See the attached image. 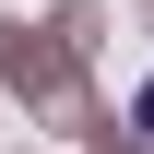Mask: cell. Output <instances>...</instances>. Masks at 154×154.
<instances>
[{
	"label": "cell",
	"mask_w": 154,
	"mask_h": 154,
	"mask_svg": "<svg viewBox=\"0 0 154 154\" xmlns=\"http://www.w3.org/2000/svg\"><path fill=\"white\" fill-rule=\"evenodd\" d=\"M142 131H154V83H142Z\"/></svg>",
	"instance_id": "6da1fadb"
}]
</instances>
